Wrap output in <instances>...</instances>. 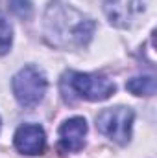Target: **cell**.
Returning <instances> with one entry per match:
<instances>
[{
    "mask_svg": "<svg viewBox=\"0 0 157 158\" xmlns=\"http://www.w3.org/2000/svg\"><path fill=\"white\" fill-rule=\"evenodd\" d=\"M94 20L81 11L54 0L44 13V37L57 48H81L89 44L94 33Z\"/></svg>",
    "mask_w": 157,
    "mask_h": 158,
    "instance_id": "cell-1",
    "label": "cell"
},
{
    "mask_svg": "<svg viewBox=\"0 0 157 158\" xmlns=\"http://www.w3.org/2000/svg\"><path fill=\"white\" fill-rule=\"evenodd\" d=\"M65 98L74 94L87 101H104L111 98L117 90L115 83L102 74H81V72H69L61 81Z\"/></svg>",
    "mask_w": 157,
    "mask_h": 158,
    "instance_id": "cell-2",
    "label": "cell"
},
{
    "mask_svg": "<svg viewBox=\"0 0 157 158\" xmlns=\"http://www.w3.org/2000/svg\"><path fill=\"white\" fill-rule=\"evenodd\" d=\"M11 88H13V94L19 105H22L24 109H34L35 105H39L43 101L46 88H48V81H46V76L43 74V70L30 64V66L20 68L13 76Z\"/></svg>",
    "mask_w": 157,
    "mask_h": 158,
    "instance_id": "cell-3",
    "label": "cell"
},
{
    "mask_svg": "<svg viewBox=\"0 0 157 158\" xmlns=\"http://www.w3.org/2000/svg\"><path fill=\"white\" fill-rule=\"evenodd\" d=\"M133 118L135 114L128 107H109L96 116V129L109 140L126 145L131 140Z\"/></svg>",
    "mask_w": 157,
    "mask_h": 158,
    "instance_id": "cell-4",
    "label": "cell"
},
{
    "mask_svg": "<svg viewBox=\"0 0 157 158\" xmlns=\"http://www.w3.org/2000/svg\"><path fill=\"white\" fill-rule=\"evenodd\" d=\"M142 11H144L142 0H105L104 2V13L107 20L120 30L135 26Z\"/></svg>",
    "mask_w": 157,
    "mask_h": 158,
    "instance_id": "cell-5",
    "label": "cell"
},
{
    "mask_svg": "<svg viewBox=\"0 0 157 158\" xmlns=\"http://www.w3.org/2000/svg\"><path fill=\"white\" fill-rule=\"evenodd\" d=\"M13 143L19 153L28 156H37V155H43L46 149V134L41 125L24 123L17 129L13 136Z\"/></svg>",
    "mask_w": 157,
    "mask_h": 158,
    "instance_id": "cell-6",
    "label": "cell"
},
{
    "mask_svg": "<svg viewBox=\"0 0 157 158\" xmlns=\"http://www.w3.org/2000/svg\"><path fill=\"white\" fill-rule=\"evenodd\" d=\"M87 134V121L83 118H70L59 127V147L67 153L81 151L85 145Z\"/></svg>",
    "mask_w": 157,
    "mask_h": 158,
    "instance_id": "cell-7",
    "label": "cell"
},
{
    "mask_svg": "<svg viewBox=\"0 0 157 158\" xmlns=\"http://www.w3.org/2000/svg\"><path fill=\"white\" fill-rule=\"evenodd\" d=\"M126 88L135 94V96H154L155 94V77L152 76H142V77L129 79L126 83Z\"/></svg>",
    "mask_w": 157,
    "mask_h": 158,
    "instance_id": "cell-8",
    "label": "cell"
},
{
    "mask_svg": "<svg viewBox=\"0 0 157 158\" xmlns=\"http://www.w3.org/2000/svg\"><path fill=\"white\" fill-rule=\"evenodd\" d=\"M11 42H13V28L6 19V15L0 11V55L9 52Z\"/></svg>",
    "mask_w": 157,
    "mask_h": 158,
    "instance_id": "cell-9",
    "label": "cell"
},
{
    "mask_svg": "<svg viewBox=\"0 0 157 158\" xmlns=\"http://www.w3.org/2000/svg\"><path fill=\"white\" fill-rule=\"evenodd\" d=\"M11 11L20 17V19H30L32 17V2L30 0H9Z\"/></svg>",
    "mask_w": 157,
    "mask_h": 158,
    "instance_id": "cell-10",
    "label": "cell"
}]
</instances>
